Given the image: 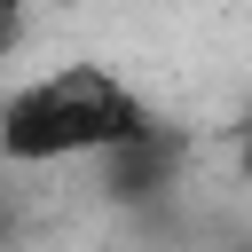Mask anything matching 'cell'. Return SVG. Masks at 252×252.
<instances>
[{
    "label": "cell",
    "instance_id": "6da1fadb",
    "mask_svg": "<svg viewBox=\"0 0 252 252\" xmlns=\"http://www.w3.org/2000/svg\"><path fill=\"white\" fill-rule=\"evenodd\" d=\"M150 134V102L110 71V63H55L24 79L0 110V150L8 165H71V158H110Z\"/></svg>",
    "mask_w": 252,
    "mask_h": 252
},
{
    "label": "cell",
    "instance_id": "7a4b0ae2",
    "mask_svg": "<svg viewBox=\"0 0 252 252\" xmlns=\"http://www.w3.org/2000/svg\"><path fill=\"white\" fill-rule=\"evenodd\" d=\"M236 165L252 173V110H244V126H236Z\"/></svg>",
    "mask_w": 252,
    "mask_h": 252
}]
</instances>
